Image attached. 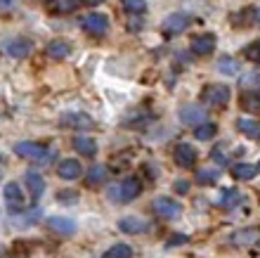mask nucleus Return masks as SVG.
Instances as JSON below:
<instances>
[{
    "instance_id": "obj_1",
    "label": "nucleus",
    "mask_w": 260,
    "mask_h": 258,
    "mask_svg": "<svg viewBox=\"0 0 260 258\" xmlns=\"http://www.w3.org/2000/svg\"><path fill=\"white\" fill-rule=\"evenodd\" d=\"M107 194L114 204H128L142 194V183H140V178H123L118 185H111Z\"/></svg>"
},
{
    "instance_id": "obj_2",
    "label": "nucleus",
    "mask_w": 260,
    "mask_h": 258,
    "mask_svg": "<svg viewBox=\"0 0 260 258\" xmlns=\"http://www.w3.org/2000/svg\"><path fill=\"white\" fill-rule=\"evenodd\" d=\"M230 100H232V90H230V85H225V83H213V85H206V88L201 90V102H204L206 107L222 109L230 104Z\"/></svg>"
},
{
    "instance_id": "obj_3",
    "label": "nucleus",
    "mask_w": 260,
    "mask_h": 258,
    "mask_svg": "<svg viewBox=\"0 0 260 258\" xmlns=\"http://www.w3.org/2000/svg\"><path fill=\"white\" fill-rule=\"evenodd\" d=\"M14 154L34 163H50V159L55 156L52 150H48L45 145H38V142H17L14 145Z\"/></svg>"
},
{
    "instance_id": "obj_4",
    "label": "nucleus",
    "mask_w": 260,
    "mask_h": 258,
    "mask_svg": "<svg viewBox=\"0 0 260 258\" xmlns=\"http://www.w3.org/2000/svg\"><path fill=\"white\" fill-rule=\"evenodd\" d=\"M81 26L90 38H102V36H107V31H109V17L102 12H90L83 17Z\"/></svg>"
},
{
    "instance_id": "obj_5",
    "label": "nucleus",
    "mask_w": 260,
    "mask_h": 258,
    "mask_svg": "<svg viewBox=\"0 0 260 258\" xmlns=\"http://www.w3.org/2000/svg\"><path fill=\"white\" fill-rule=\"evenodd\" d=\"M154 213L166 218V220H175L182 216V204L173 197H158L154 199Z\"/></svg>"
},
{
    "instance_id": "obj_6",
    "label": "nucleus",
    "mask_w": 260,
    "mask_h": 258,
    "mask_svg": "<svg viewBox=\"0 0 260 258\" xmlns=\"http://www.w3.org/2000/svg\"><path fill=\"white\" fill-rule=\"evenodd\" d=\"M180 121L185 123V126H192V128H197L199 123L208 121V114H206V109L201 107V104L189 102V104H185V107L180 109Z\"/></svg>"
},
{
    "instance_id": "obj_7",
    "label": "nucleus",
    "mask_w": 260,
    "mask_h": 258,
    "mask_svg": "<svg viewBox=\"0 0 260 258\" xmlns=\"http://www.w3.org/2000/svg\"><path fill=\"white\" fill-rule=\"evenodd\" d=\"M173 159H175V163L180 168H194L199 161V152L189 142H180L175 147V152H173Z\"/></svg>"
},
{
    "instance_id": "obj_8",
    "label": "nucleus",
    "mask_w": 260,
    "mask_h": 258,
    "mask_svg": "<svg viewBox=\"0 0 260 258\" xmlns=\"http://www.w3.org/2000/svg\"><path fill=\"white\" fill-rule=\"evenodd\" d=\"M3 197H5V204L10 211H24V206H26V197H24L19 183H7L3 190Z\"/></svg>"
},
{
    "instance_id": "obj_9",
    "label": "nucleus",
    "mask_w": 260,
    "mask_h": 258,
    "mask_svg": "<svg viewBox=\"0 0 260 258\" xmlns=\"http://www.w3.org/2000/svg\"><path fill=\"white\" fill-rule=\"evenodd\" d=\"M215 34H197L192 36V41H189V50H192L197 57H206V54H211L215 50Z\"/></svg>"
},
{
    "instance_id": "obj_10",
    "label": "nucleus",
    "mask_w": 260,
    "mask_h": 258,
    "mask_svg": "<svg viewBox=\"0 0 260 258\" xmlns=\"http://www.w3.org/2000/svg\"><path fill=\"white\" fill-rule=\"evenodd\" d=\"M189 14H185V12H173V14H168L164 19V34L166 36H180L182 31H185L187 26H189Z\"/></svg>"
},
{
    "instance_id": "obj_11",
    "label": "nucleus",
    "mask_w": 260,
    "mask_h": 258,
    "mask_svg": "<svg viewBox=\"0 0 260 258\" xmlns=\"http://www.w3.org/2000/svg\"><path fill=\"white\" fill-rule=\"evenodd\" d=\"M3 50H5L10 57H14V60H24V57H28V52H31V41L17 36V38H10V41L3 43Z\"/></svg>"
},
{
    "instance_id": "obj_12",
    "label": "nucleus",
    "mask_w": 260,
    "mask_h": 258,
    "mask_svg": "<svg viewBox=\"0 0 260 258\" xmlns=\"http://www.w3.org/2000/svg\"><path fill=\"white\" fill-rule=\"evenodd\" d=\"M83 166L78 159H62L59 161V166H57V176L62 178V180H78V178H83Z\"/></svg>"
},
{
    "instance_id": "obj_13",
    "label": "nucleus",
    "mask_w": 260,
    "mask_h": 258,
    "mask_svg": "<svg viewBox=\"0 0 260 258\" xmlns=\"http://www.w3.org/2000/svg\"><path fill=\"white\" fill-rule=\"evenodd\" d=\"M48 230L52 235H59V237H71L76 232V223L67 216H52L48 218Z\"/></svg>"
},
{
    "instance_id": "obj_14",
    "label": "nucleus",
    "mask_w": 260,
    "mask_h": 258,
    "mask_svg": "<svg viewBox=\"0 0 260 258\" xmlns=\"http://www.w3.org/2000/svg\"><path fill=\"white\" fill-rule=\"evenodd\" d=\"M85 185H88L90 190H97V187H102L107 183V178H109V168L102 166V163H95V166H90L85 173Z\"/></svg>"
},
{
    "instance_id": "obj_15",
    "label": "nucleus",
    "mask_w": 260,
    "mask_h": 258,
    "mask_svg": "<svg viewBox=\"0 0 260 258\" xmlns=\"http://www.w3.org/2000/svg\"><path fill=\"white\" fill-rule=\"evenodd\" d=\"M260 242V227H246V230H239L234 232L232 237V244L239 246V249H248V246H253Z\"/></svg>"
},
{
    "instance_id": "obj_16",
    "label": "nucleus",
    "mask_w": 260,
    "mask_h": 258,
    "mask_svg": "<svg viewBox=\"0 0 260 258\" xmlns=\"http://www.w3.org/2000/svg\"><path fill=\"white\" fill-rule=\"evenodd\" d=\"M118 227H121V232H125V235H140V232H144L149 227V223L140 216H123L118 220Z\"/></svg>"
},
{
    "instance_id": "obj_17",
    "label": "nucleus",
    "mask_w": 260,
    "mask_h": 258,
    "mask_svg": "<svg viewBox=\"0 0 260 258\" xmlns=\"http://www.w3.org/2000/svg\"><path fill=\"white\" fill-rule=\"evenodd\" d=\"M24 183H26L28 192H31V199H41L43 197V192H45V178H43L38 170H26Z\"/></svg>"
},
{
    "instance_id": "obj_18",
    "label": "nucleus",
    "mask_w": 260,
    "mask_h": 258,
    "mask_svg": "<svg viewBox=\"0 0 260 258\" xmlns=\"http://www.w3.org/2000/svg\"><path fill=\"white\" fill-rule=\"evenodd\" d=\"M62 126H67V128H78V130H90V128H95V121H92L88 114H64Z\"/></svg>"
},
{
    "instance_id": "obj_19",
    "label": "nucleus",
    "mask_w": 260,
    "mask_h": 258,
    "mask_svg": "<svg viewBox=\"0 0 260 258\" xmlns=\"http://www.w3.org/2000/svg\"><path fill=\"white\" fill-rule=\"evenodd\" d=\"M45 52H48L50 60H67L69 54H71V45H69L67 41H59V38H55V41L48 43Z\"/></svg>"
},
{
    "instance_id": "obj_20",
    "label": "nucleus",
    "mask_w": 260,
    "mask_h": 258,
    "mask_svg": "<svg viewBox=\"0 0 260 258\" xmlns=\"http://www.w3.org/2000/svg\"><path fill=\"white\" fill-rule=\"evenodd\" d=\"M74 150L81 156H95L97 154V140H92V137H76Z\"/></svg>"
},
{
    "instance_id": "obj_21",
    "label": "nucleus",
    "mask_w": 260,
    "mask_h": 258,
    "mask_svg": "<svg viewBox=\"0 0 260 258\" xmlns=\"http://www.w3.org/2000/svg\"><path fill=\"white\" fill-rule=\"evenodd\" d=\"M218 135V126L211 121H204L199 123L197 128H194V137L197 140H201V142H208V140H213V137Z\"/></svg>"
},
{
    "instance_id": "obj_22",
    "label": "nucleus",
    "mask_w": 260,
    "mask_h": 258,
    "mask_svg": "<svg viewBox=\"0 0 260 258\" xmlns=\"http://www.w3.org/2000/svg\"><path fill=\"white\" fill-rule=\"evenodd\" d=\"M81 0H48V7L52 14H69L78 7Z\"/></svg>"
},
{
    "instance_id": "obj_23",
    "label": "nucleus",
    "mask_w": 260,
    "mask_h": 258,
    "mask_svg": "<svg viewBox=\"0 0 260 258\" xmlns=\"http://www.w3.org/2000/svg\"><path fill=\"white\" fill-rule=\"evenodd\" d=\"M220 178V170L218 168H201L197 170V185H201V187H206V185H215Z\"/></svg>"
},
{
    "instance_id": "obj_24",
    "label": "nucleus",
    "mask_w": 260,
    "mask_h": 258,
    "mask_svg": "<svg viewBox=\"0 0 260 258\" xmlns=\"http://www.w3.org/2000/svg\"><path fill=\"white\" fill-rule=\"evenodd\" d=\"M241 109L248 114H260V95L258 93H244L241 95Z\"/></svg>"
},
{
    "instance_id": "obj_25",
    "label": "nucleus",
    "mask_w": 260,
    "mask_h": 258,
    "mask_svg": "<svg viewBox=\"0 0 260 258\" xmlns=\"http://www.w3.org/2000/svg\"><path fill=\"white\" fill-rule=\"evenodd\" d=\"M255 173H258V168L251 166V163H237L232 168V176L237 178V180H253Z\"/></svg>"
},
{
    "instance_id": "obj_26",
    "label": "nucleus",
    "mask_w": 260,
    "mask_h": 258,
    "mask_svg": "<svg viewBox=\"0 0 260 258\" xmlns=\"http://www.w3.org/2000/svg\"><path fill=\"white\" fill-rule=\"evenodd\" d=\"M237 128L248 137H260V123L258 121H251V119H239L237 121Z\"/></svg>"
},
{
    "instance_id": "obj_27",
    "label": "nucleus",
    "mask_w": 260,
    "mask_h": 258,
    "mask_svg": "<svg viewBox=\"0 0 260 258\" xmlns=\"http://www.w3.org/2000/svg\"><path fill=\"white\" fill-rule=\"evenodd\" d=\"M102 258H133V246L130 244H114Z\"/></svg>"
},
{
    "instance_id": "obj_28",
    "label": "nucleus",
    "mask_w": 260,
    "mask_h": 258,
    "mask_svg": "<svg viewBox=\"0 0 260 258\" xmlns=\"http://www.w3.org/2000/svg\"><path fill=\"white\" fill-rule=\"evenodd\" d=\"M121 7H123L128 14H144L147 0H121Z\"/></svg>"
},
{
    "instance_id": "obj_29",
    "label": "nucleus",
    "mask_w": 260,
    "mask_h": 258,
    "mask_svg": "<svg viewBox=\"0 0 260 258\" xmlns=\"http://www.w3.org/2000/svg\"><path fill=\"white\" fill-rule=\"evenodd\" d=\"M253 19H255V12L246 7V10H241L239 14H234V17H232V24H234V26H239V28H244V26H248V24H251Z\"/></svg>"
},
{
    "instance_id": "obj_30",
    "label": "nucleus",
    "mask_w": 260,
    "mask_h": 258,
    "mask_svg": "<svg viewBox=\"0 0 260 258\" xmlns=\"http://www.w3.org/2000/svg\"><path fill=\"white\" fill-rule=\"evenodd\" d=\"M218 69L222 74H237V71H239V67H237V62H234L232 57H220Z\"/></svg>"
},
{
    "instance_id": "obj_31",
    "label": "nucleus",
    "mask_w": 260,
    "mask_h": 258,
    "mask_svg": "<svg viewBox=\"0 0 260 258\" xmlns=\"http://www.w3.org/2000/svg\"><path fill=\"white\" fill-rule=\"evenodd\" d=\"M225 150H227V145H215V147H213V152H211V156L220 163V166H225V163H230V156L225 154Z\"/></svg>"
},
{
    "instance_id": "obj_32",
    "label": "nucleus",
    "mask_w": 260,
    "mask_h": 258,
    "mask_svg": "<svg viewBox=\"0 0 260 258\" xmlns=\"http://www.w3.org/2000/svg\"><path fill=\"white\" fill-rule=\"evenodd\" d=\"M244 57L248 62H260V41H253L248 48H244Z\"/></svg>"
},
{
    "instance_id": "obj_33",
    "label": "nucleus",
    "mask_w": 260,
    "mask_h": 258,
    "mask_svg": "<svg viewBox=\"0 0 260 258\" xmlns=\"http://www.w3.org/2000/svg\"><path fill=\"white\" fill-rule=\"evenodd\" d=\"M140 28H142V14H130L128 31H140Z\"/></svg>"
},
{
    "instance_id": "obj_34",
    "label": "nucleus",
    "mask_w": 260,
    "mask_h": 258,
    "mask_svg": "<svg viewBox=\"0 0 260 258\" xmlns=\"http://www.w3.org/2000/svg\"><path fill=\"white\" fill-rule=\"evenodd\" d=\"M185 242H187L185 235H178V237H171V239H168V242H166V246L171 249V246H180V244H185Z\"/></svg>"
},
{
    "instance_id": "obj_35",
    "label": "nucleus",
    "mask_w": 260,
    "mask_h": 258,
    "mask_svg": "<svg viewBox=\"0 0 260 258\" xmlns=\"http://www.w3.org/2000/svg\"><path fill=\"white\" fill-rule=\"evenodd\" d=\"M225 197L227 199H222V204H230V206H232V204H237V199H239V192H225Z\"/></svg>"
},
{
    "instance_id": "obj_36",
    "label": "nucleus",
    "mask_w": 260,
    "mask_h": 258,
    "mask_svg": "<svg viewBox=\"0 0 260 258\" xmlns=\"http://www.w3.org/2000/svg\"><path fill=\"white\" fill-rule=\"evenodd\" d=\"M81 3H85V5H90V7H97V5H102L104 0H81Z\"/></svg>"
},
{
    "instance_id": "obj_37",
    "label": "nucleus",
    "mask_w": 260,
    "mask_h": 258,
    "mask_svg": "<svg viewBox=\"0 0 260 258\" xmlns=\"http://www.w3.org/2000/svg\"><path fill=\"white\" fill-rule=\"evenodd\" d=\"M187 190V183H178V192H185Z\"/></svg>"
},
{
    "instance_id": "obj_38",
    "label": "nucleus",
    "mask_w": 260,
    "mask_h": 258,
    "mask_svg": "<svg viewBox=\"0 0 260 258\" xmlns=\"http://www.w3.org/2000/svg\"><path fill=\"white\" fill-rule=\"evenodd\" d=\"M255 19H258V24H260V10H258V12H255Z\"/></svg>"
}]
</instances>
